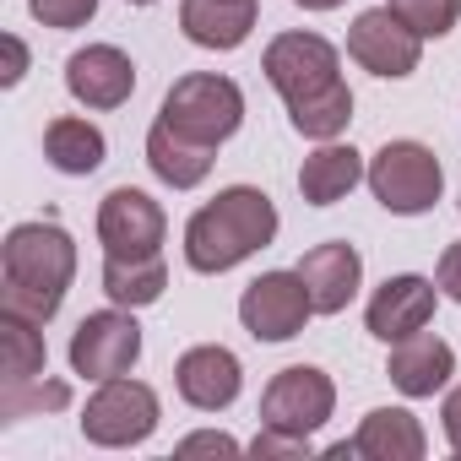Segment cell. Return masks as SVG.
I'll return each instance as SVG.
<instances>
[{
    "label": "cell",
    "mask_w": 461,
    "mask_h": 461,
    "mask_svg": "<svg viewBox=\"0 0 461 461\" xmlns=\"http://www.w3.org/2000/svg\"><path fill=\"white\" fill-rule=\"evenodd\" d=\"M0 315H23L33 326L55 321L66 304V288L77 277V245L60 222H17L0 245Z\"/></svg>",
    "instance_id": "6da1fadb"
},
{
    "label": "cell",
    "mask_w": 461,
    "mask_h": 461,
    "mask_svg": "<svg viewBox=\"0 0 461 461\" xmlns=\"http://www.w3.org/2000/svg\"><path fill=\"white\" fill-rule=\"evenodd\" d=\"M272 240H277L272 195L256 185H228L185 222V261L190 272L217 277V272H234L240 261H250L256 250H267Z\"/></svg>",
    "instance_id": "7a4b0ae2"
},
{
    "label": "cell",
    "mask_w": 461,
    "mask_h": 461,
    "mask_svg": "<svg viewBox=\"0 0 461 461\" xmlns=\"http://www.w3.org/2000/svg\"><path fill=\"white\" fill-rule=\"evenodd\" d=\"M163 125H174L179 136L201 141V147H222L245 125V93L234 77H217V71H190L179 77L168 93H163V109H158Z\"/></svg>",
    "instance_id": "3957f363"
},
{
    "label": "cell",
    "mask_w": 461,
    "mask_h": 461,
    "mask_svg": "<svg viewBox=\"0 0 461 461\" xmlns=\"http://www.w3.org/2000/svg\"><path fill=\"white\" fill-rule=\"evenodd\" d=\"M364 179H369L375 201L391 217H423L439 201V190H445V168H439V158L423 141H385L369 158Z\"/></svg>",
    "instance_id": "277c9868"
},
{
    "label": "cell",
    "mask_w": 461,
    "mask_h": 461,
    "mask_svg": "<svg viewBox=\"0 0 461 461\" xmlns=\"http://www.w3.org/2000/svg\"><path fill=\"white\" fill-rule=\"evenodd\" d=\"M163 407H158V391L131 380V375H114V380H98V391L87 396L82 407V439L87 445H104V450H125V445H141L152 439Z\"/></svg>",
    "instance_id": "5b68a950"
},
{
    "label": "cell",
    "mask_w": 461,
    "mask_h": 461,
    "mask_svg": "<svg viewBox=\"0 0 461 461\" xmlns=\"http://www.w3.org/2000/svg\"><path fill=\"white\" fill-rule=\"evenodd\" d=\"M261 71L283 93V104L294 109V104H310L342 82V55L321 33H277L261 55Z\"/></svg>",
    "instance_id": "8992f818"
},
{
    "label": "cell",
    "mask_w": 461,
    "mask_h": 461,
    "mask_svg": "<svg viewBox=\"0 0 461 461\" xmlns=\"http://www.w3.org/2000/svg\"><path fill=\"white\" fill-rule=\"evenodd\" d=\"M71 369L87 375V380H114V375H131L136 358H141V326L131 310H98V315H82V326L71 331V348H66Z\"/></svg>",
    "instance_id": "52a82bcc"
},
{
    "label": "cell",
    "mask_w": 461,
    "mask_h": 461,
    "mask_svg": "<svg viewBox=\"0 0 461 461\" xmlns=\"http://www.w3.org/2000/svg\"><path fill=\"white\" fill-rule=\"evenodd\" d=\"M331 412H337V385H331V375L315 369V364H288V369H277L272 385L261 391V423H267V429L315 434Z\"/></svg>",
    "instance_id": "ba28073f"
},
{
    "label": "cell",
    "mask_w": 461,
    "mask_h": 461,
    "mask_svg": "<svg viewBox=\"0 0 461 461\" xmlns=\"http://www.w3.org/2000/svg\"><path fill=\"white\" fill-rule=\"evenodd\" d=\"M310 315H315V304H310V288L299 272H261L240 294V321L256 342H294Z\"/></svg>",
    "instance_id": "9c48e42d"
},
{
    "label": "cell",
    "mask_w": 461,
    "mask_h": 461,
    "mask_svg": "<svg viewBox=\"0 0 461 461\" xmlns=\"http://www.w3.org/2000/svg\"><path fill=\"white\" fill-rule=\"evenodd\" d=\"M163 234H168V217L147 190L120 185V190H109L98 201V245H104V256H158Z\"/></svg>",
    "instance_id": "30bf717a"
},
{
    "label": "cell",
    "mask_w": 461,
    "mask_h": 461,
    "mask_svg": "<svg viewBox=\"0 0 461 461\" xmlns=\"http://www.w3.org/2000/svg\"><path fill=\"white\" fill-rule=\"evenodd\" d=\"M348 55H353L364 71L396 82V77H412V71H418L423 39H418L391 6H369V12H358L353 28H348Z\"/></svg>",
    "instance_id": "8fae6325"
},
{
    "label": "cell",
    "mask_w": 461,
    "mask_h": 461,
    "mask_svg": "<svg viewBox=\"0 0 461 461\" xmlns=\"http://www.w3.org/2000/svg\"><path fill=\"white\" fill-rule=\"evenodd\" d=\"M434 304H439V283H429L418 272H402V277H385L375 288V299L364 310V326H369V337H380L391 348V342H402L412 331H429Z\"/></svg>",
    "instance_id": "7c38bea8"
},
{
    "label": "cell",
    "mask_w": 461,
    "mask_h": 461,
    "mask_svg": "<svg viewBox=\"0 0 461 461\" xmlns=\"http://www.w3.org/2000/svg\"><path fill=\"white\" fill-rule=\"evenodd\" d=\"M66 93L82 109H120L136 93V60L114 44H87L66 60Z\"/></svg>",
    "instance_id": "4fadbf2b"
},
{
    "label": "cell",
    "mask_w": 461,
    "mask_h": 461,
    "mask_svg": "<svg viewBox=\"0 0 461 461\" xmlns=\"http://www.w3.org/2000/svg\"><path fill=\"white\" fill-rule=\"evenodd\" d=\"M174 385H179V396H185L195 412H222V407H234V402H240L245 369H240V358L228 353V348L201 342V348L179 353V364H174Z\"/></svg>",
    "instance_id": "5bb4252c"
},
{
    "label": "cell",
    "mask_w": 461,
    "mask_h": 461,
    "mask_svg": "<svg viewBox=\"0 0 461 461\" xmlns=\"http://www.w3.org/2000/svg\"><path fill=\"white\" fill-rule=\"evenodd\" d=\"M294 272L304 277L315 315H342V310L353 304L358 283H364V256H358L348 240H326V245L304 250V261H299Z\"/></svg>",
    "instance_id": "9a60e30c"
},
{
    "label": "cell",
    "mask_w": 461,
    "mask_h": 461,
    "mask_svg": "<svg viewBox=\"0 0 461 461\" xmlns=\"http://www.w3.org/2000/svg\"><path fill=\"white\" fill-rule=\"evenodd\" d=\"M385 375H391V385H396L402 396H412V402H418V396H434V391H445L450 375H456V348L439 342V337H429V331H412V337L391 342Z\"/></svg>",
    "instance_id": "2e32d148"
},
{
    "label": "cell",
    "mask_w": 461,
    "mask_h": 461,
    "mask_svg": "<svg viewBox=\"0 0 461 461\" xmlns=\"http://www.w3.org/2000/svg\"><path fill=\"white\" fill-rule=\"evenodd\" d=\"M256 28V0H179V33L195 50H240Z\"/></svg>",
    "instance_id": "e0dca14e"
},
{
    "label": "cell",
    "mask_w": 461,
    "mask_h": 461,
    "mask_svg": "<svg viewBox=\"0 0 461 461\" xmlns=\"http://www.w3.org/2000/svg\"><path fill=\"white\" fill-rule=\"evenodd\" d=\"M423 450H429V434L407 407H375L353 434V456L364 461H423Z\"/></svg>",
    "instance_id": "ac0fdd59"
},
{
    "label": "cell",
    "mask_w": 461,
    "mask_h": 461,
    "mask_svg": "<svg viewBox=\"0 0 461 461\" xmlns=\"http://www.w3.org/2000/svg\"><path fill=\"white\" fill-rule=\"evenodd\" d=\"M364 174H369V168H364V152H353V147H342V141H321V147L304 158V168H299V195H304L310 206H337Z\"/></svg>",
    "instance_id": "d6986e66"
},
{
    "label": "cell",
    "mask_w": 461,
    "mask_h": 461,
    "mask_svg": "<svg viewBox=\"0 0 461 461\" xmlns=\"http://www.w3.org/2000/svg\"><path fill=\"white\" fill-rule=\"evenodd\" d=\"M212 152H217V147H201V141L179 136V131L163 125V120L147 131V168H152L163 185H174V190H195V185L212 174Z\"/></svg>",
    "instance_id": "ffe728a7"
},
{
    "label": "cell",
    "mask_w": 461,
    "mask_h": 461,
    "mask_svg": "<svg viewBox=\"0 0 461 461\" xmlns=\"http://www.w3.org/2000/svg\"><path fill=\"white\" fill-rule=\"evenodd\" d=\"M163 288H168L163 250L158 256H104V294H109V304L141 310V304H158Z\"/></svg>",
    "instance_id": "44dd1931"
},
{
    "label": "cell",
    "mask_w": 461,
    "mask_h": 461,
    "mask_svg": "<svg viewBox=\"0 0 461 461\" xmlns=\"http://www.w3.org/2000/svg\"><path fill=\"white\" fill-rule=\"evenodd\" d=\"M104 152H109V141H104V131H98L93 120L60 114V120H50V131H44V158H50L60 174H71V179L98 174Z\"/></svg>",
    "instance_id": "7402d4cb"
},
{
    "label": "cell",
    "mask_w": 461,
    "mask_h": 461,
    "mask_svg": "<svg viewBox=\"0 0 461 461\" xmlns=\"http://www.w3.org/2000/svg\"><path fill=\"white\" fill-rule=\"evenodd\" d=\"M71 407V385L66 380H6L0 385V423H23V418H39V412H60Z\"/></svg>",
    "instance_id": "603a6c76"
},
{
    "label": "cell",
    "mask_w": 461,
    "mask_h": 461,
    "mask_svg": "<svg viewBox=\"0 0 461 461\" xmlns=\"http://www.w3.org/2000/svg\"><path fill=\"white\" fill-rule=\"evenodd\" d=\"M288 120H294V131H299L304 141H337V136L348 131V120H353V93H348V82H337L331 93H321V98H310V104H294Z\"/></svg>",
    "instance_id": "cb8c5ba5"
},
{
    "label": "cell",
    "mask_w": 461,
    "mask_h": 461,
    "mask_svg": "<svg viewBox=\"0 0 461 461\" xmlns=\"http://www.w3.org/2000/svg\"><path fill=\"white\" fill-rule=\"evenodd\" d=\"M44 337H39V326L33 321H23V315H0V375L6 380H33V375H44Z\"/></svg>",
    "instance_id": "d4e9b609"
},
{
    "label": "cell",
    "mask_w": 461,
    "mask_h": 461,
    "mask_svg": "<svg viewBox=\"0 0 461 461\" xmlns=\"http://www.w3.org/2000/svg\"><path fill=\"white\" fill-rule=\"evenodd\" d=\"M385 6L418 33V39H445L461 17V0H385Z\"/></svg>",
    "instance_id": "484cf974"
},
{
    "label": "cell",
    "mask_w": 461,
    "mask_h": 461,
    "mask_svg": "<svg viewBox=\"0 0 461 461\" xmlns=\"http://www.w3.org/2000/svg\"><path fill=\"white\" fill-rule=\"evenodd\" d=\"M28 12H33L44 28L71 33V28H82V23L98 17V0H28Z\"/></svg>",
    "instance_id": "4316f807"
},
{
    "label": "cell",
    "mask_w": 461,
    "mask_h": 461,
    "mask_svg": "<svg viewBox=\"0 0 461 461\" xmlns=\"http://www.w3.org/2000/svg\"><path fill=\"white\" fill-rule=\"evenodd\" d=\"M315 445H310V434H288V429H267L261 423V434L250 439V456L256 461H294V456H310Z\"/></svg>",
    "instance_id": "83f0119b"
},
{
    "label": "cell",
    "mask_w": 461,
    "mask_h": 461,
    "mask_svg": "<svg viewBox=\"0 0 461 461\" xmlns=\"http://www.w3.org/2000/svg\"><path fill=\"white\" fill-rule=\"evenodd\" d=\"M174 450H179V456H240V439H228V434H217V429H201V434H185Z\"/></svg>",
    "instance_id": "f1b7e54d"
},
{
    "label": "cell",
    "mask_w": 461,
    "mask_h": 461,
    "mask_svg": "<svg viewBox=\"0 0 461 461\" xmlns=\"http://www.w3.org/2000/svg\"><path fill=\"white\" fill-rule=\"evenodd\" d=\"M434 283H439V294H445L450 304H461V240L445 245V256H439V267H434Z\"/></svg>",
    "instance_id": "f546056e"
},
{
    "label": "cell",
    "mask_w": 461,
    "mask_h": 461,
    "mask_svg": "<svg viewBox=\"0 0 461 461\" xmlns=\"http://www.w3.org/2000/svg\"><path fill=\"white\" fill-rule=\"evenodd\" d=\"M0 50H6V71H0V82L17 87V82L28 77V44H23L17 33H6V39H0Z\"/></svg>",
    "instance_id": "4dcf8cb0"
},
{
    "label": "cell",
    "mask_w": 461,
    "mask_h": 461,
    "mask_svg": "<svg viewBox=\"0 0 461 461\" xmlns=\"http://www.w3.org/2000/svg\"><path fill=\"white\" fill-rule=\"evenodd\" d=\"M439 423H445V439H450V450L461 456V385L445 396V407H439Z\"/></svg>",
    "instance_id": "1f68e13d"
},
{
    "label": "cell",
    "mask_w": 461,
    "mask_h": 461,
    "mask_svg": "<svg viewBox=\"0 0 461 461\" xmlns=\"http://www.w3.org/2000/svg\"><path fill=\"white\" fill-rule=\"evenodd\" d=\"M294 6H304V12H337L342 0H294Z\"/></svg>",
    "instance_id": "d6a6232c"
},
{
    "label": "cell",
    "mask_w": 461,
    "mask_h": 461,
    "mask_svg": "<svg viewBox=\"0 0 461 461\" xmlns=\"http://www.w3.org/2000/svg\"><path fill=\"white\" fill-rule=\"evenodd\" d=\"M131 6H152V0H131Z\"/></svg>",
    "instance_id": "836d02e7"
}]
</instances>
